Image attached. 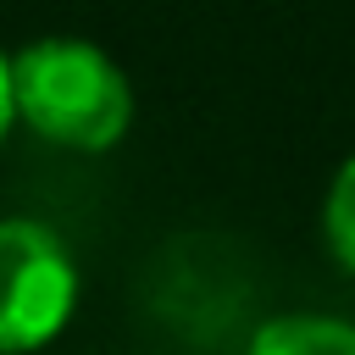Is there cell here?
<instances>
[{"label": "cell", "instance_id": "obj_3", "mask_svg": "<svg viewBox=\"0 0 355 355\" xmlns=\"http://www.w3.org/2000/svg\"><path fill=\"white\" fill-rule=\"evenodd\" d=\"M250 355H355V327L333 316H283L255 333Z\"/></svg>", "mask_w": 355, "mask_h": 355}, {"label": "cell", "instance_id": "obj_1", "mask_svg": "<svg viewBox=\"0 0 355 355\" xmlns=\"http://www.w3.org/2000/svg\"><path fill=\"white\" fill-rule=\"evenodd\" d=\"M17 111L28 128H39L55 144L72 150H105L122 139L133 94L111 55L78 39H39L11 61Z\"/></svg>", "mask_w": 355, "mask_h": 355}, {"label": "cell", "instance_id": "obj_4", "mask_svg": "<svg viewBox=\"0 0 355 355\" xmlns=\"http://www.w3.org/2000/svg\"><path fill=\"white\" fill-rule=\"evenodd\" d=\"M322 227H327V244L333 255L355 272V155L344 161V172L333 178L327 189V211H322Z\"/></svg>", "mask_w": 355, "mask_h": 355}, {"label": "cell", "instance_id": "obj_5", "mask_svg": "<svg viewBox=\"0 0 355 355\" xmlns=\"http://www.w3.org/2000/svg\"><path fill=\"white\" fill-rule=\"evenodd\" d=\"M11 116H17V89H11V61L0 55V139H6Z\"/></svg>", "mask_w": 355, "mask_h": 355}, {"label": "cell", "instance_id": "obj_2", "mask_svg": "<svg viewBox=\"0 0 355 355\" xmlns=\"http://www.w3.org/2000/svg\"><path fill=\"white\" fill-rule=\"evenodd\" d=\"M72 261L39 222H0V349L44 344L72 311Z\"/></svg>", "mask_w": 355, "mask_h": 355}]
</instances>
